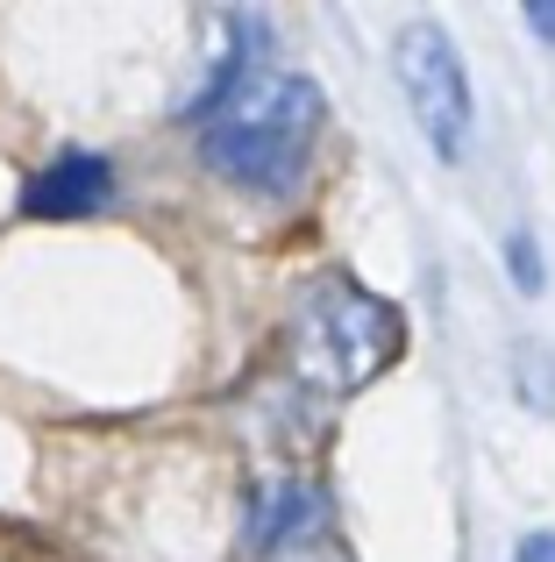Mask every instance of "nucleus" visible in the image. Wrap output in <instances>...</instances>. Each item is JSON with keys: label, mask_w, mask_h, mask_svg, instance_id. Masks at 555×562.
<instances>
[{"label": "nucleus", "mask_w": 555, "mask_h": 562, "mask_svg": "<svg viewBox=\"0 0 555 562\" xmlns=\"http://www.w3.org/2000/svg\"><path fill=\"white\" fill-rule=\"evenodd\" d=\"M399 349H406V314L377 292H363L356 278L306 285L299 314H292V371L320 398H349L377 384L399 363Z\"/></svg>", "instance_id": "2"}, {"label": "nucleus", "mask_w": 555, "mask_h": 562, "mask_svg": "<svg viewBox=\"0 0 555 562\" xmlns=\"http://www.w3.org/2000/svg\"><path fill=\"white\" fill-rule=\"evenodd\" d=\"M271 562H349L342 549H335V541L328 535H320V541H299V549H278Z\"/></svg>", "instance_id": "8"}, {"label": "nucleus", "mask_w": 555, "mask_h": 562, "mask_svg": "<svg viewBox=\"0 0 555 562\" xmlns=\"http://www.w3.org/2000/svg\"><path fill=\"white\" fill-rule=\"evenodd\" d=\"M528 29L542 43H555V0H528Z\"/></svg>", "instance_id": "10"}, {"label": "nucleus", "mask_w": 555, "mask_h": 562, "mask_svg": "<svg viewBox=\"0 0 555 562\" xmlns=\"http://www.w3.org/2000/svg\"><path fill=\"white\" fill-rule=\"evenodd\" d=\"M320 114H328V100H320V86L299 79V71L250 79L207 128H200V157H207L214 179L278 200V192L299 186L306 157H314V143H320Z\"/></svg>", "instance_id": "1"}, {"label": "nucleus", "mask_w": 555, "mask_h": 562, "mask_svg": "<svg viewBox=\"0 0 555 562\" xmlns=\"http://www.w3.org/2000/svg\"><path fill=\"white\" fill-rule=\"evenodd\" d=\"M506 263H513V278H520V292H528V300L548 285V271H542V249H534V235H528V228H513V235H506Z\"/></svg>", "instance_id": "7"}, {"label": "nucleus", "mask_w": 555, "mask_h": 562, "mask_svg": "<svg viewBox=\"0 0 555 562\" xmlns=\"http://www.w3.org/2000/svg\"><path fill=\"white\" fill-rule=\"evenodd\" d=\"M328 535V498L314 492V484H299V477H285V484H271L264 498H257V513H250V549H299V541H320Z\"/></svg>", "instance_id": "5"}, {"label": "nucleus", "mask_w": 555, "mask_h": 562, "mask_svg": "<svg viewBox=\"0 0 555 562\" xmlns=\"http://www.w3.org/2000/svg\"><path fill=\"white\" fill-rule=\"evenodd\" d=\"M513 562H555V535H548V527H542V535H528L513 549Z\"/></svg>", "instance_id": "9"}, {"label": "nucleus", "mask_w": 555, "mask_h": 562, "mask_svg": "<svg viewBox=\"0 0 555 562\" xmlns=\"http://www.w3.org/2000/svg\"><path fill=\"white\" fill-rule=\"evenodd\" d=\"M114 200V165L93 150H65L22 186V214L29 221H86Z\"/></svg>", "instance_id": "4"}, {"label": "nucleus", "mask_w": 555, "mask_h": 562, "mask_svg": "<svg viewBox=\"0 0 555 562\" xmlns=\"http://www.w3.org/2000/svg\"><path fill=\"white\" fill-rule=\"evenodd\" d=\"M392 71H399V93L414 108L420 136L442 165H463L471 150V128H477V93H471V71H463V50L442 22H406L392 36Z\"/></svg>", "instance_id": "3"}, {"label": "nucleus", "mask_w": 555, "mask_h": 562, "mask_svg": "<svg viewBox=\"0 0 555 562\" xmlns=\"http://www.w3.org/2000/svg\"><path fill=\"white\" fill-rule=\"evenodd\" d=\"M513 378H520V392H528L534 413H555V357H548L542 342H520L513 349Z\"/></svg>", "instance_id": "6"}]
</instances>
